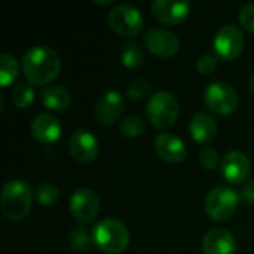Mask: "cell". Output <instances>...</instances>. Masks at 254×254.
I'll list each match as a JSON object with an SVG mask.
<instances>
[{"mask_svg":"<svg viewBox=\"0 0 254 254\" xmlns=\"http://www.w3.org/2000/svg\"><path fill=\"white\" fill-rule=\"evenodd\" d=\"M22 68L31 85L51 83L61 70L60 55L49 46H33L22 55Z\"/></svg>","mask_w":254,"mask_h":254,"instance_id":"6da1fadb","label":"cell"},{"mask_svg":"<svg viewBox=\"0 0 254 254\" xmlns=\"http://www.w3.org/2000/svg\"><path fill=\"white\" fill-rule=\"evenodd\" d=\"M33 204V189L31 186L21 180H9L1 190V211L6 219L12 222H19L25 219L31 210Z\"/></svg>","mask_w":254,"mask_h":254,"instance_id":"7a4b0ae2","label":"cell"},{"mask_svg":"<svg viewBox=\"0 0 254 254\" xmlns=\"http://www.w3.org/2000/svg\"><path fill=\"white\" fill-rule=\"evenodd\" d=\"M92 238L95 246L107 254L122 253L129 244V232L127 226L115 219L100 220L92 231Z\"/></svg>","mask_w":254,"mask_h":254,"instance_id":"3957f363","label":"cell"},{"mask_svg":"<svg viewBox=\"0 0 254 254\" xmlns=\"http://www.w3.org/2000/svg\"><path fill=\"white\" fill-rule=\"evenodd\" d=\"M147 119L156 128H170L180 115L179 100L168 91L155 92L147 103Z\"/></svg>","mask_w":254,"mask_h":254,"instance_id":"277c9868","label":"cell"},{"mask_svg":"<svg viewBox=\"0 0 254 254\" xmlns=\"http://www.w3.org/2000/svg\"><path fill=\"white\" fill-rule=\"evenodd\" d=\"M109 27L124 37H132L138 34L143 28L144 18L141 12L132 4H118L107 15Z\"/></svg>","mask_w":254,"mask_h":254,"instance_id":"5b68a950","label":"cell"},{"mask_svg":"<svg viewBox=\"0 0 254 254\" xmlns=\"http://www.w3.org/2000/svg\"><path fill=\"white\" fill-rule=\"evenodd\" d=\"M238 193L226 186H217L210 190L205 198V213L210 219L222 222L229 219L238 208Z\"/></svg>","mask_w":254,"mask_h":254,"instance_id":"8992f818","label":"cell"},{"mask_svg":"<svg viewBox=\"0 0 254 254\" xmlns=\"http://www.w3.org/2000/svg\"><path fill=\"white\" fill-rule=\"evenodd\" d=\"M238 95L235 89L226 82H213L205 88L204 103L217 115H231L238 107Z\"/></svg>","mask_w":254,"mask_h":254,"instance_id":"52a82bcc","label":"cell"},{"mask_svg":"<svg viewBox=\"0 0 254 254\" xmlns=\"http://www.w3.org/2000/svg\"><path fill=\"white\" fill-rule=\"evenodd\" d=\"M244 43H246V39H244L243 31L234 24L222 25L213 39V46H214L217 57L226 61L237 58L243 52Z\"/></svg>","mask_w":254,"mask_h":254,"instance_id":"ba28073f","label":"cell"},{"mask_svg":"<svg viewBox=\"0 0 254 254\" xmlns=\"http://www.w3.org/2000/svg\"><path fill=\"white\" fill-rule=\"evenodd\" d=\"M68 208L71 216L80 223L92 222L100 211L98 196L88 188H79L70 196Z\"/></svg>","mask_w":254,"mask_h":254,"instance_id":"9c48e42d","label":"cell"},{"mask_svg":"<svg viewBox=\"0 0 254 254\" xmlns=\"http://www.w3.org/2000/svg\"><path fill=\"white\" fill-rule=\"evenodd\" d=\"M68 153L80 164L92 162L98 155L97 137L88 129H76L68 138Z\"/></svg>","mask_w":254,"mask_h":254,"instance_id":"30bf717a","label":"cell"},{"mask_svg":"<svg viewBox=\"0 0 254 254\" xmlns=\"http://www.w3.org/2000/svg\"><path fill=\"white\" fill-rule=\"evenodd\" d=\"M146 48L158 57H173L180 49L179 37L165 28H150L144 36Z\"/></svg>","mask_w":254,"mask_h":254,"instance_id":"8fae6325","label":"cell"},{"mask_svg":"<svg viewBox=\"0 0 254 254\" xmlns=\"http://www.w3.org/2000/svg\"><path fill=\"white\" fill-rule=\"evenodd\" d=\"M124 107L125 101L122 94L118 91H107L97 101L95 118L101 125H112L121 118Z\"/></svg>","mask_w":254,"mask_h":254,"instance_id":"7c38bea8","label":"cell"},{"mask_svg":"<svg viewBox=\"0 0 254 254\" xmlns=\"http://www.w3.org/2000/svg\"><path fill=\"white\" fill-rule=\"evenodd\" d=\"M30 131L31 135L43 144H51L55 143L61 137V122L49 113H40L33 118L30 124Z\"/></svg>","mask_w":254,"mask_h":254,"instance_id":"4fadbf2b","label":"cell"},{"mask_svg":"<svg viewBox=\"0 0 254 254\" xmlns=\"http://www.w3.org/2000/svg\"><path fill=\"white\" fill-rule=\"evenodd\" d=\"M222 176L231 183H243L250 174V161L240 150L228 152L220 162Z\"/></svg>","mask_w":254,"mask_h":254,"instance_id":"5bb4252c","label":"cell"},{"mask_svg":"<svg viewBox=\"0 0 254 254\" xmlns=\"http://www.w3.org/2000/svg\"><path fill=\"white\" fill-rule=\"evenodd\" d=\"M153 16L167 25H177L186 19L189 13V3L173 0H155L152 3Z\"/></svg>","mask_w":254,"mask_h":254,"instance_id":"9a60e30c","label":"cell"},{"mask_svg":"<svg viewBox=\"0 0 254 254\" xmlns=\"http://www.w3.org/2000/svg\"><path fill=\"white\" fill-rule=\"evenodd\" d=\"M155 150L161 159L170 164L182 162L188 155V149L183 140L171 132H162L155 138Z\"/></svg>","mask_w":254,"mask_h":254,"instance_id":"2e32d148","label":"cell"},{"mask_svg":"<svg viewBox=\"0 0 254 254\" xmlns=\"http://www.w3.org/2000/svg\"><path fill=\"white\" fill-rule=\"evenodd\" d=\"M204 254H235L237 241L234 235L223 228H214L202 238Z\"/></svg>","mask_w":254,"mask_h":254,"instance_id":"e0dca14e","label":"cell"},{"mask_svg":"<svg viewBox=\"0 0 254 254\" xmlns=\"http://www.w3.org/2000/svg\"><path fill=\"white\" fill-rule=\"evenodd\" d=\"M189 129L195 141L207 144L213 141L217 134V122L211 115L199 112L190 119Z\"/></svg>","mask_w":254,"mask_h":254,"instance_id":"ac0fdd59","label":"cell"},{"mask_svg":"<svg viewBox=\"0 0 254 254\" xmlns=\"http://www.w3.org/2000/svg\"><path fill=\"white\" fill-rule=\"evenodd\" d=\"M40 98H42V103L51 109V110H65L70 104H71V94L60 86V85H51V86H46L42 94H40Z\"/></svg>","mask_w":254,"mask_h":254,"instance_id":"d6986e66","label":"cell"},{"mask_svg":"<svg viewBox=\"0 0 254 254\" xmlns=\"http://www.w3.org/2000/svg\"><path fill=\"white\" fill-rule=\"evenodd\" d=\"M19 74V65L13 55L0 54V85L9 86Z\"/></svg>","mask_w":254,"mask_h":254,"instance_id":"ffe728a7","label":"cell"},{"mask_svg":"<svg viewBox=\"0 0 254 254\" xmlns=\"http://www.w3.org/2000/svg\"><path fill=\"white\" fill-rule=\"evenodd\" d=\"M121 60L128 68H138L144 61V54L137 42H127L121 49Z\"/></svg>","mask_w":254,"mask_h":254,"instance_id":"44dd1931","label":"cell"},{"mask_svg":"<svg viewBox=\"0 0 254 254\" xmlns=\"http://www.w3.org/2000/svg\"><path fill=\"white\" fill-rule=\"evenodd\" d=\"M34 100V88L30 82H21L18 83L12 91V103L18 109L28 107Z\"/></svg>","mask_w":254,"mask_h":254,"instance_id":"7402d4cb","label":"cell"},{"mask_svg":"<svg viewBox=\"0 0 254 254\" xmlns=\"http://www.w3.org/2000/svg\"><path fill=\"white\" fill-rule=\"evenodd\" d=\"M119 129L127 137H138L146 131V124L140 116L129 115L125 119H122V122L119 125Z\"/></svg>","mask_w":254,"mask_h":254,"instance_id":"603a6c76","label":"cell"},{"mask_svg":"<svg viewBox=\"0 0 254 254\" xmlns=\"http://www.w3.org/2000/svg\"><path fill=\"white\" fill-rule=\"evenodd\" d=\"M36 199L43 207L55 205L60 199V190L51 183H43L36 189Z\"/></svg>","mask_w":254,"mask_h":254,"instance_id":"cb8c5ba5","label":"cell"},{"mask_svg":"<svg viewBox=\"0 0 254 254\" xmlns=\"http://www.w3.org/2000/svg\"><path fill=\"white\" fill-rule=\"evenodd\" d=\"M68 238H70V246L77 252L86 250L89 247V244H91V238H89V235H88V232H86V229L83 226H74L70 231Z\"/></svg>","mask_w":254,"mask_h":254,"instance_id":"d4e9b609","label":"cell"},{"mask_svg":"<svg viewBox=\"0 0 254 254\" xmlns=\"http://www.w3.org/2000/svg\"><path fill=\"white\" fill-rule=\"evenodd\" d=\"M150 83L146 79H137L127 86V95L131 100H141L150 92Z\"/></svg>","mask_w":254,"mask_h":254,"instance_id":"484cf974","label":"cell"},{"mask_svg":"<svg viewBox=\"0 0 254 254\" xmlns=\"http://www.w3.org/2000/svg\"><path fill=\"white\" fill-rule=\"evenodd\" d=\"M217 67V57L211 54L201 55L196 61V70L201 74H211Z\"/></svg>","mask_w":254,"mask_h":254,"instance_id":"4316f807","label":"cell"},{"mask_svg":"<svg viewBox=\"0 0 254 254\" xmlns=\"http://www.w3.org/2000/svg\"><path fill=\"white\" fill-rule=\"evenodd\" d=\"M199 162L207 170H214L219 164V153L213 147H204L199 152Z\"/></svg>","mask_w":254,"mask_h":254,"instance_id":"83f0119b","label":"cell"},{"mask_svg":"<svg viewBox=\"0 0 254 254\" xmlns=\"http://www.w3.org/2000/svg\"><path fill=\"white\" fill-rule=\"evenodd\" d=\"M240 22L246 30L254 33V1L246 3L241 7V10H240Z\"/></svg>","mask_w":254,"mask_h":254,"instance_id":"f1b7e54d","label":"cell"},{"mask_svg":"<svg viewBox=\"0 0 254 254\" xmlns=\"http://www.w3.org/2000/svg\"><path fill=\"white\" fill-rule=\"evenodd\" d=\"M243 198L250 202V204H254V180H250L244 188H243V192H241Z\"/></svg>","mask_w":254,"mask_h":254,"instance_id":"f546056e","label":"cell"},{"mask_svg":"<svg viewBox=\"0 0 254 254\" xmlns=\"http://www.w3.org/2000/svg\"><path fill=\"white\" fill-rule=\"evenodd\" d=\"M250 91H252V95H253L254 98V73L252 74V77H250Z\"/></svg>","mask_w":254,"mask_h":254,"instance_id":"4dcf8cb0","label":"cell"}]
</instances>
